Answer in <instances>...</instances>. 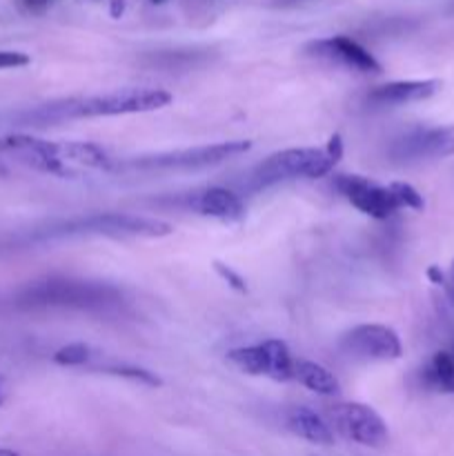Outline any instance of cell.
I'll use <instances>...</instances> for the list:
<instances>
[{"instance_id":"cell-1","label":"cell","mask_w":454,"mask_h":456,"mask_svg":"<svg viewBox=\"0 0 454 456\" xmlns=\"http://www.w3.org/2000/svg\"><path fill=\"white\" fill-rule=\"evenodd\" d=\"M16 305L25 310H38V307H67V310L80 312H111L123 305V294L114 285L101 283V281H80V279H52L31 281L25 288L16 292Z\"/></svg>"},{"instance_id":"cell-2","label":"cell","mask_w":454,"mask_h":456,"mask_svg":"<svg viewBox=\"0 0 454 456\" xmlns=\"http://www.w3.org/2000/svg\"><path fill=\"white\" fill-rule=\"evenodd\" d=\"M249 141H227L216 145L187 147V150L163 151V154L136 156V159L111 163L109 172H181V169H203L221 165L234 156L249 151Z\"/></svg>"},{"instance_id":"cell-3","label":"cell","mask_w":454,"mask_h":456,"mask_svg":"<svg viewBox=\"0 0 454 456\" xmlns=\"http://www.w3.org/2000/svg\"><path fill=\"white\" fill-rule=\"evenodd\" d=\"M174 232V227L165 221L145 216H132V214H116V212H101L89 214V216L71 218L62 221L58 225H52L45 230V239L52 236H71V234H98L111 236V239H125V236H141V239H163Z\"/></svg>"},{"instance_id":"cell-4","label":"cell","mask_w":454,"mask_h":456,"mask_svg":"<svg viewBox=\"0 0 454 456\" xmlns=\"http://www.w3.org/2000/svg\"><path fill=\"white\" fill-rule=\"evenodd\" d=\"M172 102V94L165 89L127 87L118 92L101 94L87 98H67V118H96V116H125L145 114L163 110Z\"/></svg>"},{"instance_id":"cell-5","label":"cell","mask_w":454,"mask_h":456,"mask_svg":"<svg viewBox=\"0 0 454 456\" xmlns=\"http://www.w3.org/2000/svg\"><path fill=\"white\" fill-rule=\"evenodd\" d=\"M336 160L325 150L294 147L267 156L252 174L254 187H267L292 178H323L334 169Z\"/></svg>"},{"instance_id":"cell-6","label":"cell","mask_w":454,"mask_h":456,"mask_svg":"<svg viewBox=\"0 0 454 456\" xmlns=\"http://www.w3.org/2000/svg\"><path fill=\"white\" fill-rule=\"evenodd\" d=\"M334 430L365 448H383L390 439L385 421L363 403H336L328 410Z\"/></svg>"},{"instance_id":"cell-7","label":"cell","mask_w":454,"mask_h":456,"mask_svg":"<svg viewBox=\"0 0 454 456\" xmlns=\"http://www.w3.org/2000/svg\"><path fill=\"white\" fill-rule=\"evenodd\" d=\"M341 350L361 361H396L403 354L399 334L387 325H356L341 338Z\"/></svg>"},{"instance_id":"cell-8","label":"cell","mask_w":454,"mask_h":456,"mask_svg":"<svg viewBox=\"0 0 454 456\" xmlns=\"http://www.w3.org/2000/svg\"><path fill=\"white\" fill-rule=\"evenodd\" d=\"M334 187H336L359 212L368 214V216L372 218H378V221H385V218H390L396 209H401L399 200L394 199L390 187H381L363 176L338 174V176L334 178Z\"/></svg>"},{"instance_id":"cell-9","label":"cell","mask_w":454,"mask_h":456,"mask_svg":"<svg viewBox=\"0 0 454 456\" xmlns=\"http://www.w3.org/2000/svg\"><path fill=\"white\" fill-rule=\"evenodd\" d=\"M454 154V125L445 127H418L414 132L405 134L403 138L392 145L390 156L401 163H412V160L427 159H445Z\"/></svg>"},{"instance_id":"cell-10","label":"cell","mask_w":454,"mask_h":456,"mask_svg":"<svg viewBox=\"0 0 454 456\" xmlns=\"http://www.w3.org/2000/svg\"><path fill=\"white\" fill-rule=\"evenodd\" d=\"M310 53L325 58V61L341 62V65L352 67L363 74H378L381 71V62L372 56L365 47H361L356 40L347 38V36H334V38L314 40L310 45Z\"/></svg>"},{"instance_id":"cell-11","label":"cell","mask_w":454,"mask_h":456,"mask_svg":"<svg viewBox=\"0 0 454 456\" xmlns=\"http://www.w3.org/2000/svg\"><path fill=\"white\" fill-rule=\"evenodd\" d=\"M439 89H441V80H434V78L394 80V83H385L374 87L372 92L368 94V102L374 107L408 105V102H418L434 96Z\"/></svg>"},{"instance_id":"cell-12","label":"cell","mask_w":454,"mask_h":456,"mask_svg":"<svg viewBox=\"0 0 454 456\" xmlns=\"http://www.w3.org/2000/svg\"><path fill=\"white\" fill-rule=\"evenodd\" d=\"M190 208L194 212L203 214V216L221 218V221H236L245 212L243 200L239 199V194L225 190V187H209V190L191 196Z\"/></svg>"},{"instance_id":"cell-13","label":"cell","mask_w":454,"mask_h":456,"mask_svg":"<svg viewBox=\"0 0 454 456\" xmlns=\"http://www.w3.org/2000/svg\"><path fill=\"white\" fill-rule=\"evenodd\" d=\"M288 430L296 435L298 439H305L316 445H332L334 444V432L329 423L320 414H316L310 408H292L288 412Z\"/></svg>"},{"instance_id":"cell-14","label":"cell","mask_w":454,"mask_h":456,"mask_svg":"<svg viewBox=\"0 0 454 456\" xmlns=\"http://www.w3.org/2000/svg\"><path fill=\"white\" fill-rule=\"evenodd\" d=\"M294 379L301 386H305L307 390L323 396H334L341 390L336 377L320 363H314V361H298V363H294Z\"/></svg>"},{"instance_id":"cell-15","label":"cell","mask_w":454,"mask_h":456,"mask_svg":"<svg viewBox=\"0 0 454 456\" xmlns=\"http://www.w3.org/2000/svg\"><path fill=\"white\" fill-rule=\"evenodd\" d=\"M421 381L427 390L454 395V356L450 352H436L421 370Z\"/></svg>"},{"instance_id":"cell-16","label":"cell","mask_w":454,"mask_h":456,"mask_svg":"<svg viewBox=\"0 0 454 456\" xmlns=\"http://www.w3.org/2000/svg\"><path fill=\"white\" fill-rule=\"evenodd\" d=\"M267 354V374L265 377L274 379V381H292L294 379V361L289 354V347L279 338H270L263 343Z\"/></svg>"},{"instance_id":"cell-17","label":"cell","mask_w":454,"mask_h":456,"mask_svg":"<svg viewBox=\"0 0 454 456\" xmlns=\"http://www.w3.org/2000/svg\"><path fill=\"white\" fill-rule=\"evenodd\" d=\"M227 359L245 374H252V377H265L267 374V354L263 343L249 347H239V350H231L227 354Z\"/></svg>"},{"instance_id":"cell-18","label":"cell","mask_w":454,"mask_h":456,"mask_svg":"<svg viewBox=\"0 0 454 456\" xmlns=\"http://www.w3.org/2000/svg\"><path fill=\"white\" fill-rule=\"evenodd\" d=\"M98 372L114 374V377H120V379H132V381L145 383V386L150 387L163 386V381H160L154 372H150V370L145 368H134V365H111V368H102L98 370Z\"/></svg>"},{"instance_id":"cell-19","label":"cell","mask_w":454,"mask_h":456,"mask_svg":"<svg viewBox=\"0 0 454 456\" xmlns=\"http://www.w3.org/2000/svg\"><path fill=\"white\" fill-rule=\"evenodd\" d=\"M89 361V347L85 343H69V346L61 347L53 354V363L65 365V368H78Z\"/></svg>"},{"instance_id":"cell-20","label":"cell","mask_w":454,"mask_h":456,"mask_svg":"<svg viewBox=\"0 0 454 456\" xmlns=\"http://www.w3.org/2000/svg\"><path fill=\"white\" fill-rule=\"evenodd\" d=\"M390 191L394 194V199L399 200L401 208L417 209V212H421V209L426 208V200H423V196L418 194L417 187H412L409 183H392Z\"/></svg>"},{"instance_id":"cell-21","label":"cell","mask_w":454,"mask_h":456,"mask_svg":"<svg viewBox=\"0 0 454 456\" xmlns=\"http://www.w3.org/2000/svg\"><path fill=\"white\" fill-rule=\"evenodd\" d=\"M214 270H216V274L221 276V279L230 285V288H234L236 292H247V285H245L243 276L236 274L230 265H225V263H221V261H214Z\"/></svg>"},{"instance_id":"cell-22","label":"cell","mask_w":454,"mask_h":456,"mask_svg":"<svg viewBox=\"0 0 454 456\" xmlns=\"http://www.w3.org/2000/svg\"><path fill=\"white\" fill-rule=\"evenodd\" d=\"M29 65V56L20 52H0V69H12V67Z\"/></svg>"},{"instance_id":"cell-23","label":"cell","mask_w":454,"mask_h":456,"mask_svg":"<svg viewBox=\"0 0 454 456\" xmlns=\"http://www.w3.org/2000/svg\"><path fill=\"white\" fill-rule=\"evenodd\" d=\"M325 151H328L329 156H332L334 160H341V156H343V141H341V136H338V134H334L332 138H329V142H328V147H325Z\"/></svg>"},{"instance_id":"cell-24","label":"cell","mask_w":454,"mask_h":456,"mask_svg":"<svg viewBox=\"0 0 454 456\" xmlns=\"http://www.w3.org/2000/svg\"><path fill=\"white\" fill-rule=\"evenodd\" d=\"M426 274H427V279L432 281V283L443 285V288H445V274H443V270H441L439 265H430V267H427Z\"/></svg>"},{"instance_id":"cell-25","label":"cell","mask_w":454,"mask_h":456,"mask_svg":"<svg viewBox=\"0 0 454 456\" xmlns=\"http://www.w3.org/2000/svg\"><path fill=\"white\" fill-rule=\"evenodd\" d=\"M445 294H448V301L454 305V261L450 267V274H445Z\"/></svg>"},{"instance_id":"cell-26","label":"cell","mask_w":454,"mask_h":456,"mask_svg":"<svg viewBox=\"0 0 454 456\" xmlns=\"http://www.w3.org/2000/svg\"><path fill=\"white\" fill-rule=\"evenodd\" d=\"M125 13V0H111L109 3V16L120 18Z\"/></svg>"},{"instance_id":"cell-27","label":"cell","mask_w":454,"mask_h":456,"mask_svg":"<svg viewBox=\"0 0 454 456\" xmlns=\"http://www.w3.org/2000/svg\"><path fill=\"white\" fill-rule=\"evenodd\" d=\"M22 3H25L29 9H34V12H43V9L49 4V0H22Z\"/></svg>"},{"instance_id":"cell-28","label":"cell","mask_w":454,"mask_h":456,"mask_svg":"<svg viewBox=\"0 0 454 456\" xmlns=\"http://www.w3.org/2000/svg\"><path fill=\"white\" fill-rule=\"evenodd\" d=\"M0 456H20V454H18V452H13V450L0 448Z\"/></svg>"},{"instance_id":"cell-29","label":"cell","mask_w":454,"mask_h":456,"mask_svg":"<svg viewBox=\"0 0 454 456\" xmlns=\"http://www.w3.org/2000/svg\"><path fill=\"white\" fill-rule=\"evenodd\" d=\"M4 401V392H3V379H0V405H3Z\"/></svg>"},{"instance_id":"cell-30","label":"cell","mask_w":454,"mask_h":456,"mask_svg":"<svg viewBox=\"0 0 454 456\" xmlns=\"http://www.w3.org/2000/svg\"><path fill=\"white\" fill-rule=\"evenodd\" d=\"M151 4H163V3H167V0H150Z\"/></svg>"},{"instance_id":"cell-31","label":"cell","mask_w":454,"mask_h":456,"mask_svg":"<svg viewBox=\"0 0 454 456\" xmlns=\"http://www.w3.org/2000/svg\"><path fill=\"white\" fill-rule=\"evenodd\" d=\"M450 354H452V356H454V350H452V352H450Z\"/></svg>"}]
</instances>
